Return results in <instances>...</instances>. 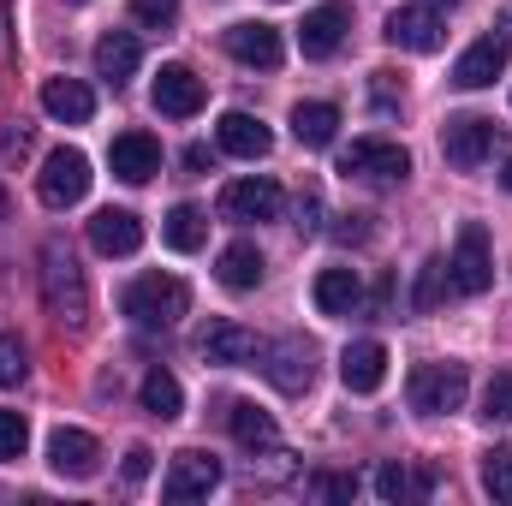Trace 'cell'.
Here are the masks:
<instances>
[{
  "mask_svg": "<svg viewBox=\"0 0 512 506\" xmlns=\"http://www.w3.org/2000/svg\"><path fill=\"white\" fill-rule=\"evenodd\" d=\"M6 215H12V197H6V185H0V221H6Z\"/></svg>",
  "mask_w": 512,
  "mask_h": 506,
  "instance_id": "cell-43",
  "label": "cell"
},
{
  "mask_svg": "<svg viewBox=\"0 0 512 506\" xmlns=\"http://www.w3.org/2000/svg\"><path fill=\"white\" fill-rule=\"evenodd\" d=\"M483 489H489L495 501H512V447L483 453Z\"/></svg>",
  "mask_w": 512,
  "mask_h": 506,
  "instance_id": "cell-32",
  "label": "cell"
},
{
  "mask_svg": "<svg viewBox=\"0 0 512 506\" xmlns=\"http://www.w3.org/2000/svg\"><path fill=\"white\" fill-rule=\"evenodd\" d=\"M6 24H12V12L0 6V72H6Z\"/></svg>",
  "mask_w": 512,
  "mask_h": 506,
  "instance_id": "cell-42",
  "label": "cell"
},
{
  "mask_svg": "<svg viewBox=\"0 0 512 506\" xmlns=\"http://www.w3.org/2000/svg\"><path fill=\"white\" fill-rule=\"evenodd\" d=\"M24 346H18V334H0V387H18L24 381Z\"/></svg>",
  "mask_w": 512,
  "mask_h": 506,
  "instance_id": "cell-36",
  "label": "cell"
},
{
  "mask_svg": "<svg viewBox=\"0 0 512 506\" xmlns=\"http://www.w3.org/2000/svg\"><path fill=\"white\" fill-rule=\"evenodd\" d=\"M90 245L102 256H131L143 245V221L131 209H96L90 215Z\"/></svg>",
  "mask_w": 512,
  "mask_h": 506,
  "instance_id": "cell-20",
  "label": "cell"
},
{
  "mask_svg": "<svg viewBox=\"0 0 512 506\" xmlns=\"http://www.w3.org/2000/svg\"><path fill=\"white\" fill-rule=\"evenodd\" d=\"M221 48H227L239 66H256V72H274V66L286 60V42H280V30H274V24H262V18H245V24L221 30Z\"/></svg>",
  "mask_w": 512,
  "mask_h": 506,
  "instance_id": "cell-10",
  "label": "cell"
},
{
  "mask_svg": "<svg viewBox=\"0 0 512 506\" xmlns=\"http://www.w3.org/2000/svg\"><path fill=\"white\" fill-rule=\"evenodd\" d=\"M447 286L459 298H477L495 286V256H489V227L483 221H465L459 239H453V256H447Z\"/></svg>",
  "mask_w": 512,
  "mask_h": 506,
  "instance_id": "cell-3",
  "label": "cell"
},
{
  "mask_svg": "<svg viewBox=\"0 0 512 506\" xmlns=\"http://www.w3.org/2000/svg\"><path fill=\"white\" fill-rule=\"evenodd\" d=\"M376 495L382 501H429L435 495V471H411V465H382L376 471Z\"/></svg>",
  "mask_w": 512,
  "mask_h": 506,
  "instance_id": "cell-27",
  "label": "cell"
},
{
  "mask_svg": "<svg viewBox=\"0 0 512 506\" xmlns=\"http://www.w3.org/2000/svg\"><path fill=\"white\" fill-rule=\"evenodd\" d=\"M417 6H435V12H441V6H459V0H417Z\"/></svg>",
  "mask_w": 512,
  "mask_h": 506,
  "instance_id": "cell-44",
  "label": "cell"
},
{
  "mask_svg": "<svg viewBox=\"0 0 512 506\" xmlns=\"http://www.w3.org/2000/svg\"><path fill=\"white\" fill-rule=\"evenodd\" d=\"M149 459H155L149 447H131L126 453V483H143V477H149Z\"/></svg>",
  "mask_w": 512,
  "mask_h": 506,
  "instance_id": "cell-40",
  "label": "cell"
},
{
  "mask_svg": "<svg viewBox=\"0 0 512 506\" xmlns=\"http://www.w3.org/2000/svg\"><path fill=\"white\" fill-rule=\"evenodd\" d=\"M483 423H512V370L483 387Z\"/></svg>",
  "mask_w": 512,
  "mask_h": 506,
  "instance_id": "cell-33",
  "label": "cell"
},
{
  "mask_svg": "<svg viewBox=\"0 0 512 506\" xmlns=\"http://www.w3.org/2000/svg\"><path fill=\"white\" fill-rule=\"evenodd\" d=\"M441 286H447V256H429V262L417 268V292H411V310H417V316H429V310L441 304Z\"/></svg>",
  "mask_w": 512,
  "mask_h": 506,
  "instance_id": "cell-31",
  "label": "cell"
},
{
  "mask_svg": "<svg viewBox=\"0 0 512 506\" xmlns=\"http://www.w3.org/2000/svg\"><path fill=\"white\" fill-rule=\"evenodd\" d=\"M465 387H471L465 364H417L405 393H411V411H423V417H447V411L465 405Z\"/></svg>",
  "mask_w": 512,
  "mask_h": 506,
  "instance_id": "cell-7",
  "label": "cell"
},
{
  "mask_svg": "<svg viewBox=\"0 0 512 506\" xmlns=\"http://www.w3.org/2000/svg\"><path fill=\"white\" fill-rule=\"evenodd\" d=\"M137 399H143V411H149V417H161V423H167V417H179L185 387H179V376H173V370H149V376H143V387H137Z\"/></svg>",
  "mask_w": 512,
  "mask_h": 506,
  "instance_id": "cell-30",
  "label": "cell"
},
{
  "mask_svg": "<svg viewBox=\"0 0 512 506\" xmlns=\"http://www.w3.org/2000/svg\"><path fill=\"white\" fill-rule=\"evenodd\" d=\"M501 185H507V191H512V161H507V173H501Z\"/></svg>",
  "mask_w": 512,
  "mask_h": 506,
  "instance_id": "cell-45",
  "label": "cell"
},
{
  "mask_svg": "<svg viewBox=\"0 0 512 506\" xmlns=\"http://www.w3.org/2000/svg\"><path fill=\"white\" fill-rule=\"evenodd\" d=\"M441 36H447V30H441L435 6H399V12H387V42L405 48V54H435Z\"/></svg>",
  "mask_w": 512,
  "mask_h": 506,
  "instance_id": "cell-16",
  "label": "cell"
},
{
  "mask_svg": "<svg viewBox=\"0 0 512 506\" xmlns=\"http://www.w3.org/2000/svg\"><path fill=\"white\" fill-rule=\"evenodd\" d=\"M131 18H137L143 30H167V24L179 18V0H131Z\"/></svg>",
  "mask_w": 512,
  "mask_h": 506,
  "instance_id": "cell-35",
  "label": "cell"
},
{
  "mask_svg": "<svg viewBox=\"0 0 512 506\" xmlns=\"http://www.w3.org/2000/svg\"><path fill=\"white\" fill-rule=\"evenodd\" d=\"M108 167H114V179H126V185H149V179L161 173V143H155L149 131H120V137L108 143Z\"/></svg>",
  "mask_w": 512,
  "mask_h": 506,
  "instance_id": "cell-13",
  "label": "cell"
},
{
  "mask_svg": "<svg viewBox=\"0 0 512 506\" xmlns=\"http://www.w3.org/2000/svg\"><path fill=\"white\" fill-rule=\"evenodd\" d=\"M340 381H346L352 393H376L387 381V346L382 340H352V346L340 352Z\"/></svg>",
  "mask_w": 512,
  "mask_h": 506,
  "instance_id": "cell-21",
  "label": "cell"
},
{
  "mask_svg": "<svg viewBox=\"0 0 512 506\" xmlns=\"http://www.w3.org/2000/svg\"><path fill=\"white\" fill-rule=\"evenodd\" d=\"M340 173L346 179H364V185H405L411 155L393 137H358V143L340 149Z\"/></svg>",
  "mask_w": 512,
  "mask_h": 506,
  "instance_id": "cell-5",
  "label": "cell"
},
{
  "mask_svg": "<svg viewBox=\"0 0 512 506\" xmlns=\"http://www.w3.org/2000/svg\"><path fill=\"white\" fill-rule=\"evenodd\" d=\"M215 143H221L227 155H239V161H262V155L274 149V131L262 126L256 114L233 108V114H221V126H215Z\"/></svg>",
  "mask_w": 512,
  "mask_h": 506,
  "instance_id": "cell-19",
  "label": "cell"
},
{
  "mask_svg": "<svg viewBox=\"0 0 512 506\" xmlns=\"http://www.w3.org/2000/svg\"><path fill=\"white\" fill-rule=\"evenodd\" d=\"M48 465H54L60 477H72V483H84V477H96L102 447H96L90 429H54V435H48Z\"/></svg>",
  "mask_w": 512,
  "mask_h": 506,
  "instance_id": "cell-17",
  "label": "cell"
},
{
  "mask_svg": "<svg viewBox=\"0 0 512 506\" xmlns=\"http://www.w3.org/2000/svg\"><path fill=\"white\" fill-rule=\"evenodd\" d=\"M137 60H143V48H137V36H131V30H108V36L96 42V78H108L114 90L137 72Z\"/></svg>",
  "mask_w": 512,
  "mask_h": 506,
  "instance_id": "cell-24",
  "label": "cell"
},
{
  "mask_svg": "<svg viewBox=\"0 0 512 506\" xmlns=\"http://www.w3.org/2000/svg\"><path fill=\"white\" fill-rule=\"evenodd\" d=\"M334 239H340V245H364V239H370V215H340Z\"/></svg>",
  "mask_w": 512,
  "mask_h": 506,
  "instance_id": "cell-38",
  "label": "cell"
},
{
  "mask_svg": "<svg viewBox=\"0 0 512 506\" xmlns=\"http://www.w3.org/2000/svg\"><path fill=\"white\" fill-rule=\"evenodd\" d=\"M197 352L209 358V364H221V370H245L262 358V340H256L245 322H209L203 334H197Z\"/></svg>",
  "mask_w": 512,
  "mask_h": 506,
  "instance_id": "cell-11",
  "label": "cell"
},
{
  "mask_svg": "<svg viewBox=\"0 0 512 506\" xmlns=\"http://www.w3.org/2000/svg\"><path fill=\"white\" fill-rule=\"evenodd\" d=\"M298 233H322V197L316 191L298 197Z\"/></svg>",
  "mask_w": 512,
  "mask_h": 506,
  "instance_id": "cell-37",
  "label": "cell"
},
{
  "mask_svg": "<svg viewBox=\"0 0 512 506\" xmlns=\"http://www.w3.org/2000/svg\"><path fill=\"white\" fill-rule=\"evenodd\" d=\"M316 495H328V501H352V495H358V477H316Z\"/></svg>",
  "mask_w": 512,
  "mask_h": 506,
  "instance_id": "cell-39",
  "label": "cell"
},
{
  "mask_svg": "<svg viewBox=\"0 0 512 506\" xmlns=\"http://www.w3.org/2000/svg\"><path fill=\"white\" fill-rule=\"evenodd\" d=\"M149 102H155V114H167V120H191V114L203 108V78H197L191 66H161Z\"/></svg>",
  "mask_w": 512,
  "mask_h": 506,
  "instance_id": "cell-14",
  "label": "cell"
},
{
  "mask_svg": "<svg viewBox=\"0 0 512 506\" xmlns=\"http://www.w3.org/2000/svg\"><path fill=\"white\" fill-rule=\"evenodd\" d=\"M346 24H352V6H346V0H322V6L304 18V30H298V48H304L310 60H328V54L346 42Z\"/></svg>",
  "mask_w": 512,
  "mask_h": 506,
  "instance_id": "cell-18",
  "label": "cell"
},
{
  "mask_svg": "<svg viewBox=\"0 0 512 506\" xmlns=\"http://www.w3.org/2000/svg\"><path fill=\"white\" fill-rule=\"evenodd\" d=\"M215 489H221V459H215V453H197V447L173 453V465H167V477H161V495H167V501H203V495H215Z\"/></svg>",
  "mask_w": 512,
  "mask_h": 506,
  "instance_id": "cell-9",
  "label": "cell"
},
{
  "mask_svg": "<svg viewBox=\"0 0 512 506\" xmlns=\"http://www.w3.org/2000/svg\"><path fill=\"white\" fill-rule=\"evenodd\" d=\"M30 149V131L18 126V131H0V155H24Z\"/></svg>",
  "mask_w": 512,
  "mask_h": 506,
  "instance_id": "cell-41",
  "label": "cell"
},
{
  "mask_svg": "<svg viewBox=\"0 0 512 506\" xmlns=\"http://www.w3.org/2000/svg\"><path fill=\"white\" fill-rule=\"evenodd\" d=\"M262 376L274 381L286 399H298V393H310L316 387V346L304 340V334H280V340H262Z\"/></svg>",
  "mask_w": 512,
  "mask_h": 506,
  "instance_id": "cell-4",
  "label": "cell"
},
{
  "mask_svg": "<svg viewBox=\"0 0 512 506\" xmlns=\"http://www.w3.org/2000/svg\"><path fill=\"white\" fill-rule=\"evenodd\" d=\"M227 429H233V441H239V447H274V441H280V429H274V417H268V411H262V405H251V399H239V405H233V411H227Z\"/></svg>",
  "mask_w": 512,
  "mask_h": 506,
  "instance_id": "cell-29",
  "label": "cell"
},
{
  "mask_svg": "<svg viewBox=\"0 0 512 506\" xmlns=\"http://www.w3.org/2000/svg\"><path fill=\"white\" fill-rule=\"evenodd\" d=\"M507 60H512V42L495 30V36H477L465 54H459V66H453V84L459 90H489L501 72H507Z\"/></svg>",
  "mask_w": 512,
  "mask_h": 506,
  "instance_id": "cell-12",
  "label": "cell"
},
{
  "mask_svg": "<svg viewBox=\"0 0 512 506\" xmlns=\"http://www.w3.org/2000/svg\"><path fill=\"white\" fill-rule=\"evenodd\" d=\"M495 143H501V126L483 120V114H459V120H447V131H441V155H447L459 173H477V167L495 155Z\"/></svg>",
  "mask_w": 512,
  "mask_h": 506,
  "instance_id": "cell-8",
  "label": "cell"
},
{
  "mask_svg": "<svg viewBox=\"0 0 512 506\" xmlns=\"http://www.w3.org/2000/svg\"><path fill=\"white\" fill-rule=\"evenodd\" d=\"M221 215H227V221H274V215H280V185L262 179V173L233 179V185L221 191Z\"/></svg>",
  "mask_w": 512,
  "mask_h": 506,
  "instance_id": "cell-15",
  "label": "cell"
},
{
  "mask_svg": "<svg viewBox=\"0 0 512 506\" xmlns=\"http://www.w3.org/2000/svg\"><path fill=\"white\" fill-rule=\"evenodd\" d=\"M215 274H221V286H227V292H256V286H262V251H256L251 239H239V245H227V251H221Z\"/></svg>",
  "mask_w": 512,
  "mask_h": 506,
  "instance_id": "cell-26",
  "label": "cell"
},
{
  "mask_svg": "<svg viewBox=\"0 0 512 506\" xmlns=\"http://www.w3.org/2000/svg\"><path fill=\"white\" fill-rule=\"evenodd\" d=\"M161 239H167V251H179V256L203 251V239H209V221H203V209H197V203H179V209H167V221H161Z\"/></svg>",
  "mask_w": 512,
  "mask_h": 506,
  "instance_id": "cell-28",
  "label": "cell"
},
{
  "mask_svg": "<svg viewBox=\"0 0 512 506\" xmlns=\"http://www.w3.org/2000/svg\"><path fill=\"white\" fill-rule=\"evenodd\" d=\"M120 310H126L137 328H173L191 310V286L179 274H137L126 292H120Z\"/></svg>",
  "mask_w": 512,
  "mask_h": 506,
  "instance_id": "cell-2",
  "label": "cell"
},
{
  "mask_svg": "<svg viewBox=\"0 0 512 506\" xmlns=\"http://www.w3.org/2000/svg\"><path fill=\"white\" fill-rule=\"evenodd\" d=\"M30 447V423L18 411H0V459H24Z\"/></svg>",
  "mask_w": 512,
  "mask_h": 506,
  "instance_id": "cell-34",
  "label": "cell"
},
{
  "mask_svg": "<svg viewBox=\"0 0 512 506\" xmlns=\"http://www.w3.org/2000/svg\"><path fill=\"white\" fill-rule=\"evenodd\" d=\"M90 155L84 149H54L48 161H42V173H36V197L48 203V209H72V203H84L90 197Z\"/></svg>",
  "mask_w": 512,
  "mask_h": 506,
  "instance_id": "cell-6",
  "label": "cell"
},
{
  "mask_svg": "<svg viewBox=\"0 0 512 506\" xmlns=\"http://www.w3.org/2000/svg\"><path fill=\"white\" fill-rule=\"evenodd\" d=\"M292 137H298L304 149H328V143L340 137V108H334V102H298V108H292Z\"/></svg>",
  "mask_w": 512,
  "mask_h": 506,
  "instance_id": "cell-25",
  "label": "cell"
},
{
  "mask_svg": "<svg viewBox=\"0 0 512 506\" xmlns=\"http://www.w3.org/2000/svg\"><path fill=\"white\" fill-rule=\"evenodd\" d=\"M42 114L60 120V126H84V120L96 114V96H90V84H78V78H48V84H42Z\"/></svg>",
  "mask_w": 512,
  "mask_h": 506,
  "instance_id": "cell-22",
  "label": "cell"
},
{
  "mask_svg": "<svg viewBox=\"0 0 512 506\" xmlns=\"http://www.w3.org/2000/svg\"><path fill=\"white\" fill-rule=\"evenodd\" d=\"M310 298H316L322 316H352L364 304V280H358V268H322L316 286H310Z\"/></svg>",
  "mask_w": 512,
  "mask_h": 506,
  "instance_id": "cell-23",
  "label": "cell"
},
{
  "mask_svg": "<svg viewBox=\"0 0 512 506\" xmlns=\"http://www.w3.org/2000/svg\"><path fill=\"white\" fill-rule=\"evenodd\" d=\"M42 310H48L66 334H84V328H90V280H84L78 256L66 251L60 239L42 245Z\"/></svg>",
  "mask_w": 512,
  "mask_h": 506,
  "instance_id": "cell-1",
  "label": "cell"
}]
</instances>
